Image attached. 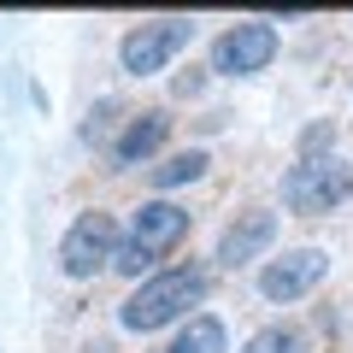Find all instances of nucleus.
Listing matches in <instances>:
<instances>
[{
	"instance_id": "nucleus-10",
	"label": "nucleus",
	"mask_w": 353,
	"mask_h": 353,
	"mask_svg": "<svg viewBox=\"0 0 353 353\" xmlns=\"http://www.w3.org/2000/svg\"><path fill=\"white\" fill-rule=\"evenodd\" d=\"M165 353H230V336H224V324H218L212 312H201V318H189V330H183Z\"/></svg>"
},
{
	"instance_id": "nucleus-1",
	"label": "nucleus",
	"mask_w": 353,
	"mask_h": 353,
	"mask_svg": "<svg viewBox=\"0 0 353 353\" xmlns=\"http://www.w3.org/2000/svg\"><path fill=\"white\" fill-rule=\"evenodd\" d=\"M206 265H171V271H153L124 306H118V324L124 330H159L171 318H183L194 301L206 294Z\"/></svg>"
},
{
	"instance_id": "nucleus-14",
	"label": "nucleus",
	"mask_w": 353,
	"mask_h": 353,
	"mask_svg": "<svg viewBox=\"0 0 353 353\" xmlns=\"http://www.w3.org/2000/svg\"><path fill=\"white\" fill-rule=\"evenodd\" d=\"M330 141H336V124H312V130H306V136H301V159H318V148H330Z\"/></svg>"
},
{
	"instance_id": "nucleus-12",
	"label": "nucleus",
	"mask_w": 353,
	"mask_h": 353,
	"mask_svg": "<svg viewBox=\"0 0 353 353\" xmlns=\"http://www.w3.org/2000/svg\"><path fill=\"white\" fill-rule=\"evenodd\" d=\"M241 353H306V336L294 324H271V330H259Z\"/></svg>"
},
{
	"instance_id": "nucleus-4",
	"label": "nucleus",
	"mask_w": 353,
	"mask_h": 353,
	"mask_svg": "<svg viewBox=\"0 0 353 353\" xmlns=\"http://www.w3.org/2000/svg\"><path fill=\"white\" fill-rule=\"evenodd\" d=\"M118 259V218L112 212H83L71 230H65L59 241V265H65V277H94L101 265Z\"/></svg>"
},
{
	"instance_id": "nucleus-2",
	"label": "nucleus",
	"mask_w": 353,
	"mask_h": 353,
	"mask_svg": "<svg viewBox=\"0 0 353 353\" xmlns=\"http://www.w3.org/2000/svg\"><path fill=\"white\" fill-rule=\"evenodd\" d=\"M353 194V165L336 159V153H318V159H301L283 171V206L306 218H324L336 212L341 201Z\"/></svg>"
},
{
	"instance_id": "nucleus-5",
	"label": "nucleus",
	"mask_w": 353,
	"mask_h": 353,
	"mask_svg": "<svg viewBox=\"0 0 353 353\" xmlns=\"http://www.w3.org/2000/svg\"><path fill=\"white\" fill-rule=\"evenodd\" d=\"M277 59V30L265 18H248V24H230L224 36L212 41V71L218 77H253Z\"/></svg>"
},
{
	"instance_id": "nucleus-11",
	"label": "nucleus",
	"mask_w": 353,
	"mask_h": 353,
	"mask_svg": "<svg viewBox=\"0 0 353 353\" xmlns=\"http://www.w3.org/2000/svg\"><path fill=\"white\" fill-rule=\"evenodd\" d=\"M206 153L201 148H189V153H171V159L165 165H153V183H159V189H176V183H194V176H206Z\"/></svg>"
},
{
	"instance_id": "nucleus-13",
	"label": "nucleus",
	"mask_w": 353,
	"mask_h": 353,
	"mask_svg": "<svg viewBox=\"0 0 353 353\" xmlns=\"http://www.w3.org/2000/svg\"><path fill=\"white\" fill-rule=\"evenodd\" d=\"M153 265H159V253L136 248V241H118V259H112V271H124V277H148Z\"/></svg>"
},
{
	"instance_id": "nucleus-6",
	"label": "nucleus",
	"mask_w": 353,
	"mask_h": 353,
	"mask_svg": "<svg viewBox=\"0 0 353 353\" xmlns=\"http://www.w3.org/2000/svg\"><path fill=\"white\" fill-rule=\"evenodd\" d=\"M324 277H330V253L324 248H294V253H283V259H271L259 271V294L265 301H301Z\"/></svg>"
},
{
	"instance_id": "nucleus-9",
	"label": "nucleus",
	"mask_w": 353,
	"mask_h": 353,
	"mask_svg": "<svg viewBox=\"0 0 353 353\" xmlns=\"http://www.w3.org/2000/svg\"><path fill=\"white\" fill-rule=\"evenodd\" d=\"M165 136H171V112H141L124 124V136L112 141V165H148L153 153L165 148Z\"/></svg>"
},
{
	"instance_id": "nucleus-8",
	"label": "nucleus",
	"mask_w": 353,
	"mask_h": 353,
	"mask_svg": "<svg viewBox=\"0 0 353 353\" xmlns=\"http://www.w3.org/2000/svg\"><path fill=\"white\" fill-rule=\"evenodd\" d=\"M183 236H189V212H183V206H171V201H148L136 218H130V241H136V248H148V253L176 248Z\"/></svg>"
},
{
	"instance_id": "nucleus-3",
	"label": "nucleus",
	"mask_w": 353,
	"mask_h": 353,
	"mask_svg": "<svg viewBox=\"0 0 353 353\" xmlns=\"http://www.w3.org/2000/svg\"><path fill=\"white\" fill-rule=\"evenodd\" d=\"M194 41V24L189 18H153V24H136L124 41H118V59H124L130 77H153L176 59V53Z\"/></svg>"
},
{
	"instance_id": "nucleus-7",
	"label": "nucleus",
	"mask_w": 353,
	"mask_h": 353,
	"mask_svg": "<svg viewBox=\"0 0 353 353\" xmlns=\"http://www.w3.org/2000/svg\"><path fill=\"white\" fill-rule=\"evenodd\" d=\"M277 241V212H265V206H248V212H236V224L218 236V265H248V259H259L265 248Z\"/></svg>"
}]
</instances>
